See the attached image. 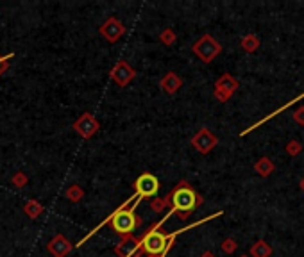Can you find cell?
<instances>
[{"mask_svg": "<svg viewBox=\"0 0 304 257\" xmlns=\"http://www.w3.org/2000/svg\"><path fill=\"white\" fill-rule=\"evenodd\" d=\"M274 170H275L274 163H272V159H268V157H259V159L254 163V171L259 177L272 175V171Z\"/></svg>", "mask_w": 304, "mask_h": 257, "instance_id": "13", "label": "cell"}, {"mask_svg": "<svg viewBox=\"0 0 304 257\" xmlns=\"http://www.w3.org/2000/svg\"><path fill=\"white\" fill-rule=\"evenodd\" d=\"M284 150H286V154L290 155V157H297V155L302 152V143L297 141V139H292V141L286 143V147H284Z\"/></svg>", "mask_w": 304, "mask_h": 257, "instance_id": "20", "label": "cell"}, {"mask_svg": "<svg viewBox=\"0 0 304 257\" xmlns=\"http://www.w3.org/2000/svg\"><path fill=\"white\" fill-rule=\"evenodd\" d=\"M240 88V82L233 77L231 74H224L217 79L215 82V90H213V97L217 98L218 102H227L231 97L234 95V91Z\"/></svg>", "mask_w": 304, "mask_h": 257, "instance_id": "4", "label": "cell"}, {"mask_svg": "<svg viewBox=\"0 0 304 257\" xmlns=\"http://www.w3.org/2000/svg\"><path fill=\"white\" fill-rule=\"evenodd\" d=\"M11 57H15V54H13V52L6 54V56H2V54H0V75L6 74V72L9 70V61H11Z\"/></svg>", "mask_w": 304, "mask_h": 257, "instance_id": "23", "label": "cell"}, {"mask_svg": "<svg viewBox=\"0 0 304 257\" xmlns=\"http://www.w3.org/2000/svg\"><path fill=\"white\" fill-rule=\"evenodd\" d=\"M293 122L299 123V125H304V106L295 109V113H293Z\"/></svg>", "mask_w": 304, "mask_h": 257, "instance_id": "24", "label": "cell"}, {"mask_svg": "<svg viewBox=\"0 0 304 257\" xmlns=\"http://www.w3.org/2000/svg\"><path fill=\"white\" fill-rule=\"evenodd\" d=\"M72 127H74V131L84 139L93 138V136L97 134V132H99V129H100L99 122H97V118H95L91 113H82L81 116L75 120Z\"/></svg>", "mask_w": 304, "mask_h": 257, "instance_id": "6", "label": "cell"}, {"mask_svg": "<svg viewBox=\"0 0 304 257\" xmlns=\"http://www.w3.org/2000/svg\"><path fill=\"white\" fill-rule=\"evenodd\" d=\"M113 250H115V253L118 257H132L140 250V237H134L132 234L120 236V241Z\"/></svg>", "mask_w": 304, "mask_h": 257, "instance_id": "11", "label": "cell"}, {"mask_svg": "<svg viewBox=\"0 0 304 257\" xmlns=\"http://www.w3.org/2000/svg\"><path fill=\"white\" fill-rule=\"evenodd\" d=\"M192 52L201 59L202 63H211L218 54L222 52V45L215 40L211 34H204L192 45Z\"/></svg>", "mask_w": 304, "mask_h": 257, "instance_id": "3", "label": "cell"}, {"mask_svg": "<svg viewBox=\"0 0 304 257\" xmlns=\"http://www.w3.org/2000/svg\"><path fill=\"white\" fill-rule=\"evenodd\" d=\"M65 196L70 200V202H74L75 204V202H81L82 200V196H84V189H82L79 184H72V186H68V189L65 191Z\"/></svg>", "mask_w": 304, "mask_h": 257, "instance_id": "17", "label": "cell"}, {"mask_svg": "<svg viewBox=\"0 0 304 257\" xmlns=\"http://www.w3.org/2000/svg\"><path fill=\"white\" fill-rule=\"evenodd\" d=\"M160 86H161V90H163L167 95H174L181 90L183 79L177 74H174V72H169V74H165L163 77H161Z\"/></svg>", "mask_w": 304, "mask_h": 257, "instance_id": "12", "label": "cell"}, {"mask_svg": "<svg viewBox=\"0 0 304 257\" xmlns=\"http://www.w3.org/2000/svg\"><path fill=\"white\" fill-rule=\"evenodd\" d=\"M169 196H170V209L176 211L181 220H186L195 209L204 204V198L186 180H181V182L177 184L176 188L169 193Z\"/></svg>", "mask_w": 304, "mask_h": 257, "instance_id": "2", "label": "cell"}, {"mask_svg": "<svg viewBox=\"0 0 304 257\" xmlns=\"http://www.w3.org/2000/svg\"><path fill=\"white\" fill-rule=\"evenodd\" d=\"M138 204H140V200H138V196H136V193H134V195H132L131 198L125 200V202H123L118 209H115V211H113L111 214L106 218V220L100 221V223L97 225L91 232H88L86 236L82 237V239L77 243V246L84 245V243H86V241L90 239V237L93 236L97 230H100L104 225H111L113 230H115L116 234H120V236L132 234V230H134V228H138L141 223H143L141 216H138V214H136V207H138Z\"/></svg>", "mask_w": 304, "mask_h": 257, "instance_id": "1", "label": "cell"}, {"mask_svg": "<svg viewBox=\"0 0 304 257\" xmlns=\"http://www.w3.org/2000/svg\"><path fill=\"white\" fill-rule=\"evenodd\" d=\"M299 188H300V189H302V191H304V177H302V179L299 180Z\"/></svg>", "mask_w": 304, "mask_h": 257, "instance_id": "26", "label": "cell"}, {"mask_svg": "<svg viewBox=\"0 0 304 257\" xmlns=\"http://www.w3.org/2000/svg\"><path fill=\"white\" fill-rule=\"evenodd\" d=\"M201 257H217V255H215L213 252H210V250H206V252L201 253Z\"/></svg>", "mask_w": 304, "mask_h": 257, "instance_id": "25", "label": "cell"}, {"mask_svg": "<svg viewBox=\"0 0 304 257\" xmlns=\"http://www.w3.org/2000/svg\"><path fill=\"white\" fill-rule=\"evenodd\" d=\"M220 248H222L224 253H227V255H231V253L236 252V248H238V243L233 239V237H226V239L222 241V245H220Z\"/></svg>", "mask_w": 304, "mask_h": 257, "instance_id": "21", "label": "cell"}, {"mask_svg": "<svg viewBox=\"0 0 304 257\" xmlns=\"http://www.w3.org/2000/svg\"><path fill=\"white\" fill-rule=\"evenodd\" d=\"M160 188H161L160 179H158L156 175H152V173H141V175L134 180V189H136L138 200L156 196Z\"/></svg>", "mask_w": 304, "mask_h": 257, "instance_id": "5", "label": "cell"}, {"mask_svg": "<svg viewBox=\"0 0 304 257\" xmlns=\"http://www.w3.org/2000/svg\"><path fill=\"white\" fill-rule=\"evenodd\" d=\"M160 41L163 43V45L172 47L177 41V36H176V33H174V29H163V31L160 33Z\"/></svg>", "mask_w": 304, "mask_h": 257, "instance_id": "19", "label": "cell"}, {"mask_svg": "<svg viewBox=\"0 0 304 257\" xmlns=\"http://www.w3.org/2000/svg\"><path fill=\"white\" fill-rule=\"evenodd\" d=\"M240 45H242V49L245 50V52L252 54L256 52V50L259 49V45H261V41H259V38L256 36V34H247V36L242 38V41H240Z\"/></svg>", "mask_w": 304, "mask_h": 257, "instance_id": "16", "label": "cell"}, {"mask_svg": "<svg viewBox=\"0 0 304 257\" xmlns=\"http://www.w3.org/2000/svg\"><path fill=\"white\" fill-rule=\"evenodd\" d=\"M218 145V138L210 131L202 127L201 131L192 138V147L199 152V154H210L215 147Z\"/></svg>", "mask_w": 304, "mask_h": 257, "instance_id": "8", "label": "cell"}, {"mask_svg": "<svg viewBox=\"0 0 304 257\" xmlns=\"http://www.w3.org/2000/svg\"><path fill=\"white\" fill-rule=\"evenodd\" d=\"M43 211H45V207H43V205H41L40 202H38V200H34V198L27 200V202H25V205H24V212L31 218V220H36L40 214H43Z\"/></svg>", "mask_w": 304, "mask_h": 257, "instance_id": "15", "label": "cell"}, {"mask_svg": "<svg viewBox=\"0 0 304 257\" xmlns=\"http://www.w3.org/2000/svg\"><path fill=\"white\" fill-rule=\"evenodd\" d=\"M72 248H74V245H72V241L65 234H56L47 243V250H49V253L52 257H66L72 252Z\"/></svg>", "mask_w": 304, "mask_h": 257, "instance_id": "10", "label": "cell"}, {"mask_svg": "<svg viewBox=\"0 0 304 257\" xmlns=\"http://www.w3.org/2000/svg\"><path fill=\"white\" fill-rule=\"evenodd\" d=\"M27 180H29V177L25 175L24 171H17V173L13 175L11 182H13V186H17V188H24L25 184H27Z\"/></svg>", "mask_w": 304, "mask_h": 257, "instance_id": "22", "label": "cell"}, {"mask_svg": "<svg viewBox=\"0 0 304 257\" xmlns=\"http://www.w3.org/2000/svg\"><path fill=\"white\" fill-rule=\"evenodd\" d=\"M150 209L154 212H163L165 209H169L170 211V196H163V198H154L150 202Z\"/></svg>", "mask_w": 304, "mask_h": 257, "instance_id": "18", "label": "cell"}, {"mask_svg": "<svg viewBox=\"0 0 304 257\" xmlns=\"http://www.w3.org/2000/svg\"><path fill=\"white\" fill-rule=\"evenodd\" d=\"M125 25L122 24V22L118 20V18H115V17H111V18H107L106 22H104L102 25H100V29H99V33H100V36L102 38H106L109 43H116V41L120 40V38L125 34Z\"/></svg>", "mask_w": 304, "mask_h": 257, "instance_id": "9", "label": "cell"}, {"mask_svg": "<svg viewBox=\"0 0 304 257\" xmlns=\"http://www.w3.org/2000/svg\"><path fill=\"white\" fill-rule=\"evenodd\" d=\"M109 77H111V81L115 82L116 86H120V88H125L127 84H131V81H134V79H136V70L132 68L127 61L120 59V61L111 68V74H109Z\"/></svg>", "mask_w": 304, "mask_h": 257, "instance_id": "7", "label": "cell"}, {"mask_svg": "<svg viewBox=\"0 0 304 257\" xmlns=\"http://www.w3.org/2000/svg\"><path fill=\"white\" fill-rule=\"evenodd\" d=\"M272 253H274V248L263 239H258L251 246V257H270Z\"/></svg>", "mask_w": 304, "mask_h": 257, "instance_id": "14", "label": "cell"}, {"mask_svg": "<svg viewBox=\"0 0 304 257\" xmlns=\"http://www.w3.org/2000/svg\"><path fill=\"white\" fill-rule=\"evenodd\" d=\"M240 257H251V255H240Z\"/></svg>", "mask_w": 304, "mask_h": 257, "instance_id": "27", "label": "cell"}]
</instances>
